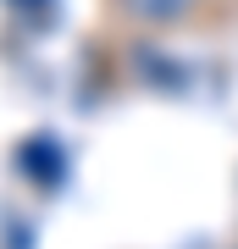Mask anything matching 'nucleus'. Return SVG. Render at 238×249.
I'll use <instances>...</instances> for the list:
<instances>
[{
  "label": "nucleus",
  "instance_id": "nucleus-1",
  "mask_svg": "<svg viewBox=\"0 0 238 249\" xmlns=\"http://www.w3.org/2000/svg\"><path fill=\"white\" fill-rule=\"evenodd\" d=\"M133 6V17H144V22H177L194 0H128Z\"/></svg>",
  "mask_w": 238,
  "mask_h": 249
}]
</instances>
